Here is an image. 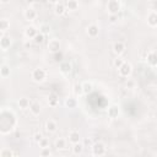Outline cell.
I'll list each match as a JSON object with an SVG mask.
<instances>
[{"label":"cell","mask_w":157,"mask_h":157,"mask_svg":"<svg viewBox=\"0 0 157 157\" xmlns=\"http://www.w3.org/2000/svg\"><path fill=\"white\" fill-rule=\"evenodd\" d=\"M65 147H66V140L63 139V137L56 139V141H55V148L56 150H64Z\"/></svg>","instance_id":"cell-27"},{"label":"cell","mask_w":157,"mask_h":157,"mask_svg":"<svg viewBox=\"0 0 157 157\" xmlns=\"http://www.w3.org/2000/svg\"><path fill=\"white\" fill-rule=\"evenodd\" d=\"M66 7L70 11H75L78 7V1L77 0H67L66 1Z\"/></svg>","instance_id":"cell-25"},{"label":"cell","mask_w":157,"mask_h":157,"mask_svg":"<svg viewBox=\"0 0 157 157\" xmlns=\"http://www.w3.org/2000/svg\"><path fill=\"white\" fill-rule=\"evenodd\" d=\"M0 1H1V2H2V4H7V2H9V1H10V0H0Z\"/></svg>","instance_id":"cell-40"},{"label":"cell","mask_w":157,"mask_h":157,"mask_svg":"<svg viewBox=\"0 0 157 157\" xmlns=\"http://www.w3.org/2000/svg\"><path fill=\"white\" fill-rule=\"evenodd\" d=\"M124 61H125V60H124L123 58H120L119 55H117V58H115V59H114V61H113V65H114L117 69H119V67L124 64Z\"/></svg>","instance_id":"cell-31"},{"label":"cell","mask_w":157,"mask_h":157,"mask_svg":"<svg viewBox=\"0 0 157 157\" xmlns=\"http://www.w3.org/2000/svg\"><path fill=\"white\" fill-rule=\"evenodd\" d=\"M37 33H38L37 27H34V26H32V25H29V26H27V27L25 28V36H26L27 38H29V39H33Z\"/></svg>","instance_id":"cell-8"},{"label":"cell","mask_w":157,"mask_h":157,"mask_svg":"<svg viewBox=\"0 0 157 157\" xmlns=\"http://www.w3.org/2000/svg\"><path fill=\"white\" fill-rule=\"evenodd\" d=\"M86 145H88V147H92V145H93V144L91 142V140H90V139H86V140H85V145H83V146H86Z\"/></svg>","instance_id":"cell-38"},{"label":"cell","mask_w":157,"mask_h":157,"mask_svg":"<svg viewBox=\"0 0 157 157\" xmlns=\"http://www.w3.org/2000/svg\"><path fill=\"white\" fill-rule=\"evenodd\" d=\"M58 103H59V97H58V94H55V93L49 94V97H48V104H49L50 107H56Z\"/></svg>","instance_id":"cell-21"},{"label":"cell","mask_w":157,"mask_h":157,"mask_svg":"<svg viewBox=\"0 0 157 157\" xmlns=\"http://www.w3.org/2000/svg\"><path fill=\"white\" fill-rule=\"evenodd\" d=\"M146 61L150 66H156L157 65V54L155 52H148L146 54Z\"/></svg>","instance_id":"cell-11"},{"label":"cell","mask_w":157,"mask_h":157,"mask_svg":"<svg viewBox=\"0 0 157 157\" xmlns=\"http://www.w3.org/2000/svg\"><path fill=\"white\" fill-rule=\"evenodd\" d=\"M59 70H60L63 74H69V72L72 70V65H71L69 61H63V63H60V65H59Z\"/></svg>","instance_id":"cell-17"},{"label":"cell","mask_w":157,"mask_h":157,"mask_svg":"<svg viewBox=\"0 0 157 157\" xmlns=\"http://www.w3.org/2000/svg\"><path fill=\"white\" fill-rule=\"evenodd\" d=\"M40 156H43V157H47V156H52V152H50L49 147H43V148L40 150Z\"/></svg>","instance_id":"cell-34"},{"label":"cell","mask_w":157,"mask_h":157,"mask_svg":"<svg viewBox=\"0 0 157 157\" xmlns=\"http://www.w3.org/2000/svg\"><path fill=\"white\" fill-rule=\"evenodd\" d=\"M118 71H119V75L121 77H129L132 72V65L128 61H124V64L118 69Z\"/></svg>","instance_id":"cell-4"},{"label":"cell","mask_w":157,"mask_h":157,"mask_svg":"<svg viewBox=\"0 0 157 157\" xmlns=\"http://www.w3.org/2000/svg\"><path fill=\"white\" fill-rule=\"evenodd\" d=\"M11 45V38L9 36H5L4 33H1V37H0V47L2 50H6L7 48H10Z\"/></svg>","instance_id":"cell-9"},{"label":"cell","mask_w":157,"mask_h":157,"mask_svg":"<svg viewBox=\"0 0 157 157\" xmlns=\"http://www.w3.org/2000/svg\"><path fill=\"white\" fill-rule=\"evenodd\" d=\"M155 94H156V98H157V90H156V93Z\"/></svg>","instance_id":"cell-42"},{"label":"cell","mask_w":157,"mask_h":157,"mask_svg":"<svg viewBox=\"0 0 157 157\" xmlns=\"http://www.w3.org/2000/svg\"><path fill=\"white\" fill-rule=\"evenodd\" d=\"M69 141H70L72 145L80 142V141H81V135H80V132L76 131V130L70 131V134H69Z\"/></svg>","instance_id":"cell-14"},{"label":"cell","mask_w":157,"mask_h":157,"mask_svg":"<svg viewBox=\"0 0 157 157\" xmlns=\"http://www.w3.org/2000/svg\"><path fill=\"white\" fill-rule=\"evenodd\" d=\"M31 76H32V78H33V81H36V82H42V81L45 80L47 72H45L44 69L37 67V69H34V70L32 71V75H31Z\"/></svg>","instance_id":"cell-3"},{"label":"cell","mask_w":157,"mask_h":157,"mask_svg":"<svg viewBox=\"0 0 157 157\" xmlns=\"http://www.w3.org/2000/svg\"><path fill=\"white\" fill-rule=\"evenodd\" d=\"M31 103H32V102H31L29 98H27V97H22V98L18 99V107H20L21 109H29Z\"/></svg>","instance_id":"cell-18"},{"label":"cell","mask_w":157,"mask_h":157,"mask_svg":"<svg viewBox=\"0 0 157 157\" xmlns=\"http://www.w3.org/2000/svg\"><path fill=\"white\" fill-rule=\"evenodd\" d=\"M60 47H61V44H60V42L58 39H50L49 43H48V49L52 53L60 52Z\"/></svg>","instance_id":"cell-7"},{"label":"cell","mask_w":157,"mask_h":157,"mask_svg":"<svg viewBox=\"0 0 157 157\" xmlns=\"http://www.w3.org/2000/svg\"><path fill=\"white\" fill-rule=\"evenodd\" d=\"M82 88H83V94H90L93 91V85L88 81H85L82 83Z\"/></svg>","instance_id":"cell-23"},{"label":"cell","mask_w":157,"mask_h":157,"mask_svg":"<svg viewBox=\"0 0 157 157\" xmlns=\"http://www.w3.org/2000/svg\"><path fill=\"white\" fill-rule=\"evenodd\" d=\"M54 54H55V60H56V61L61 60V58H63V54H61V52H56V53H54Z\"/></svg>","instance_id":"cell-37"},{"label":"cell","mask_w":157,"mask_h":157,"mask_svg":"<svg viewBox=\"0 0 157 157\" xmlns=\"http://www.w3.org/2000/svg\"><path fill=\"white\" fill-rule=\"evenodd\" d=\"M42 139H43V135H42L40 132H37V134H34V141H36L37 144H38V142H39Z\"/></svg>","instance_id":"cell-36"},{"label":"cell","mask_w":157,"mask_h":157,"mask_svg":"<svg viewBox=\"0 0 157 157\" xmlns=\"http://www.w3.org/2000/svg\"><path fill=\"white\" fill-rule=\"evenodd\" d=\"M91 150H92V155H94V156H103V155H105L107 147H105V145L102 141H98V142H94L92 145Z\"/></svg>","instance_id":"cell-2"},{"label":"cell","mask_w":157,"mask_h":157,"mask_svg":"<svg viewBox=\"0 0 157 157\" xmlns=\"http://www.w3.org/2000/svg\"><path fill=\"white\" fill-rule=\"evenodd\" d=\"M25 18L27 21H34L37 18V11L32 7H28L26 11H25Z\"/></svg>","instance_id":"cell-13"},{"label":"cell","mask_w":157,"mask_h":157,"mask_svg":"<svg viewBox=\"0 0 157 157\" xmlns=\"http://www.w3.org/2000/svg\"><path fill=\"white\" fill-rule=\"evenodd\" d=\"M50 2H53V4H56V2H59V0H49Z\"/></svg>","instance_id":"cell-39"},{"label":"cell","mask_w":157,"mask_h":157,"mask_svg":"<svg viewBox=\"0 0 157 157\" xmlns=\"http://www.w3.org/2000/svg\"><path fill=\"white\" fill-rule=\"evenodd\" d=\"M29 112L33 115H38L40 113V104L38 102H32L31 105H29Z\"/></svg>","instance_id":"cell-20"},{"label":"cell","mask_w":157,"mask_h":157,"mask_svg":"<svg viewBox=\"0 0 157 157\" xmlns=\"http://www.w3.org/2000/svg\"><path fill=\"white\" fill-rule=\"evenodd\" d=\"M118 15H113V13H109V22L110 23H115L118 21Z\"/></svg>","instance_id":"cell-35"},{"label":"cell","mask_w":157,"mask_h":157,"mask_svg":"<svg viewBox=\"0 0 157 157\" xmlns=\"http://www.w3.org/2000/svg\"><path fill=\"white\" fill-rule=\"evenodd\" d=\"M38 145H39V147H49V140L47 139V137H43L39 142H38Z\"/></svg>","instance_id":"cell-33"},{"label":"cell","mask_w":157,"mask_h":157,"mask_svg":"<svg viewBox=\"0 0 157 157\" xmlns=\"http://www.w3.org/2000/svg\"><path fill=\"white\" fill-rule=\"evenodd\" d=\"M107 114L110 119H115L119 117L120 114V110H119V107L115 105V104H112L110 107H108V110H107Z\"/></svg>","instance_id":"cell-5"},{"label":"cell","mask_w":157,"mask_h":157,"mask_svg":"<svg viewBox=\"0 0 157 157\" xmlns=\"http://www.w3.org/2000/svg\"><path fill=\"white\" fill-rule=\"evenodd\" d=\"M33 42H34L36 44H42V43L44 42V34L40 33V32H38V33L36 34V37L33 38Z\"/></svg>","instance_id":"cell-29"},{"label":"cell","mask_w":157,"mask_h":157,"mask_svg":"<svg viewBox=\"0 0 157 157\" xmlns=\"http://www.w3.org/2000/svg\"><path fill=\"white\" fill-rule=\"evenodd\" d=\"M65 9H66V5H65L64 2H61V1H59V2H56L55 6H54V12H55V15L61 16V15H64Z\"/></svg>","instance_id":"cell-16"},{"label":"cell","mask_w":157,"mask_h":157,"mask_svg":"<svg viewBox=\"0 0 157 157\" xmlns=\"http://www.w3.org/2000/svg\"><path fill=\"white\" fill-rule=\"evenodd\" d=\"M107 10L109 13L113 15H118L119 11L121 10V4L119 0H108L107 2Z\"/></svg>","instance_id":"cell-1"},{"label":"cell","mask_w":157,"mask_h":157,"mask_svg":"<svg viewBox=\"0 0 157 157\" xmlns=\"http://www.w3.org/2000/svg\"><path fill=\"white\" fill-rule=\"evenodd\" d=\"M147 25L150 27H157V12L156 11H151L147 15Z\"/></svg>","instance_id":"cell-12"},{"label":"cell","mask_w":157,"mask_h":157,"mask_svg":"<svg viewBox=\"0 0 157 157\" xmlns=\"http://www.w3.org/2000/svg\"><path fill=\"white\" fill-rule=\"evenodd\" d=\"M64 104H65L66 108H69V109H74V108H76V105H77V101H76V98L69 97V98L65 99Z\"/></svg>","instance_id":"cell-19"},{"label":"cell","mask_w":157,"mask_h":157,"mask_svg":"<svg viewBox=\"0 0 157 157\" xmlns=\"http://www.w3.org/2000/svg\"><path fill=\"white\" fill-rule=\"evenodd\" d=\"M15 153L11 150H2L0 152V157H12Z\"/></svg>","instance_id":"cell-32"},{"label":"cell","mask_w":157,"mask_h":157,"mask_svg":"<svg viewBox=\"0 0 157 157\" xmlns=\"http://www.w3.org/2000/svg\"><path fill=\"white\" fill-rule=\"evenodd\" d=\"M86 32H87V34H88L90 37L94 38V37H97V36L99 34V27H98L97 25H94V23L88 25L87 28H86Z\"/></svg>","instance_id":"cell-6"},{"label":"cell","mask_w":157,"mask_h":157,"mask_svg":"<svg viewBox=\"0 0 157 157\" xmlns=\"http://www.w3.org/2000/svg\"><path fill=\"white\" fill-rule=\"evenodd\" d=\"M83 144H81V142H77V144H74V146H72V153L74 155H81L82 153V151H83Z\"/></svg>","instance_id":"cell-24"},{"label":"cell","mask_w":157,"mask_h":157,"mask_svg":"<svg viewBox=\"0 0 157 157\" xmlns=\"http://www.w3.org/2000/svg\"><path fill=\"white\" fill-rule=\"evenodd\" d=\"M56 129H58V124H56L55 120H53V119L47 120V123H45V130L48 132H55Z\"/></svg>","instance_id":"cell-15"},{"label":"cell","mask_w":157,"mask_h":157,"mask_svg":"<svg viewBox=\"0 0 157 157\" xmlns=\"http://www.w3.org/2000/svg\"><path fill=\"white\" fill-rule=\"evenodd\" d=\"M74 93L76 96H81L83 94V88H82V83H76L74 86Z\"/></svg>","instance_id":"cell-30"},{"label":"cell","mask_w":157,"mask_h":157,"mask_svg":"<svg viewBox=\"0 0 157 157\" xmlns=\"http://www.w3.org/2000/svg\"><path fill=\"white\" fill-rule=\"evenodd\" d=\"M0 75H1V77L10 76V66L7 64H1V66H0Z\"/></svg>","instance_id":"cell-22"},{"label":"cell","mask_w":157,"mask_h":157,"mask_svg":"<svg viewBox=\"0 0 157 157\" xmlns=\"http://www.w3.org/2000/svg\"><path fill=\"white\" fill-rule=\"evenodd\" d=\"M124 50H125V44H124L123 42L118 40V42H115V43L113 44V52H114L115 55H120V54H123Z\"/></svg>","instance_id":"cell-10"},{"label":"cell","mask_w":157,"mask_h":157,"mask_svg":"<svg viewBox=\"0 0 157 157\" xmlns=\"http://www.w3.org/2000/svg\"><path fill=\"white\" fill-rule=\"evenodd\" d=\"M9 28H10V22H9V20H6V18L0 20V31H1V33H5Z\"/></svg>","instance_id":"cell-26"},{"label":"cell","mask_w":157,"mask_h":157,"mask_svg":"<svg viewBox=\"0 0 157 157\" xmlns=\"http://www.w3.org/2000/svg\"><path fill=\"white\" fill-rule=\"evenodd\" d=\"M39 32L43 33L44 36H45V34H49V32H50V26L47 25V23H42V25L39 26Z\"/></svg>","instance_id":"cell-28"},{"label":"cell","mask_w":157,"mask_h":157,"mask_svg":"<svg viewBox=\"0 0 157 157\" xmlns=\"http://www.w3.org/2000/svg\"><path fill=\"white\" fill-rule=\"evenodd\" d=\"M33 1H36V0H27V2H33Z\"/></svg>","instance_id":"cell-41"}]
</instances>
